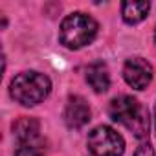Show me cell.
I'll return each instance as SVG.
<instances>
[{
    "label": "cell",
    "instance_id": "1",
    "mask_svg": "<svg viewBox=\"0 0 156 156\" xmlns=\"http://www.w3.org/2000/svg\"><path fill=\"white\" fill-rule=\"evenodd\" d=\"M108 114L114 121L127 127L136 138L145 140L149 136V112L147 108L130 96H121L110 101Z\"/></svg>",
    "mask_w": 156,
    "mask_h": 156
},
{
    "label": "cell",
    "instance_id": "2",
    "mask_svg": "<svg viewBox=\"0 0 156 156\" xmlns=\"http://www.w3.org/2000/svg\"><path fill=\"white\" fill-rule=\"evenodd\" d=\"M51 90V83L44 73L39 72H22L19 73L9 85V94L11 98L24 105V107H33L48 98Z\"/></svg>",
    "mask_w": 156,
    "mask_h": 156
},
{
    "label": "cell",
    "instance_id": "3",
    "mask_svg": "<svg viewBox=\"0 0 156 156\" xmlns=\"http://www.w3.org/2000/svg\"><path fill=\"white\" fill-rule=\"evenodd\" d=\"M98 35V22L87 13H72L61 22L59 41L70 50H79L90 44Z\"/></svg>",
    "mask_w": 156,
    "mask_h": 156
},
{
    "label": "cell",
    "instance_id": "4",
    "mask_svg": "<svg viewBox=\"0 0 156 156\" xmlns=\"http://www.w3.org/2000/svg\"><path fill=\"white\" fill-rule=\"evenodd\" d=\"M88 149L94 156H121L125 141L114 129L101 125L88 134Z\"/></svg>",
    "mask_w": 156,
    "mask_h": 156
},
{
    "label": "cell",
    "instance_id": "5",
    "mask_svg": "<svg viewBox=\"0 0 156 156\" xmlns=\"http://www.w3.org/2000/svg\"><path fill=\"white\" fill-rule=\"evenodd\" d=\"M123 79L129 87L136 90H145L152 81V66L141 57H132L123 66Z\"/></svg>",
    "mask_w": 156,
    "mask_h": 156
},
{
    "label": "cell",
    "instance_id": "6",
    "mask_svg": "<svg viewBox=\"0 0 156 156\" xmlns=\"http://www.w3.org/2000/svg\"><path fill=\"white\" fill-rule=\"evenodd\" d=\"M64 121L70 129H81L90 121V107L88 103L79 98L73 96L68 99L66 108H64Z\"/></svg>",
    "mask_w": 156,
    "mask_h": 156
},
{
    "label": "cell",
    "instance_id": "7",
    "mask_svg": "<svg viewBox=\"0 0 156 156\" xmlns=\"http://www.w3.org/2000/svg\"><path fill=\"white\" fill-rule=\"evenodd\" d=\"M87 81L92 87L94 92L98 94H105L110 87V75L108 70L103 62H92L87 68Z\"/></svg>",
    "mask_w": 156,
    "mask_h": 156
},
{
    "label": "cell",
    "instance_id": "8",
    "mask_svg": "<svg viewBox=\"0 0 156 156\" xmlns=\"http://www.w3.org/2000/svg\"><path fill=\"white\" fill-rule=\"evenodd\" d=\"M39 130L41 125L35 118H20L13 123V132L19 140V143H28V141H35L39 140Z\"/></svg>",
    "mask_w": 156,
    "mask_h": 156
},
{
    "label": "cell",
    "instance_id": "9",
    "mask_svg": "<svg viewBox=\"0 0 156 156\" xmlns=\"http://www.w3.org/2000/svg\"><path fill=\"white\" fill-rule=\"evenodd\" d=\"M151 9L149 2H123L121 4V15L127 24H138L141 22Z\"/></svg>",
    "mask_w": 156,
    "mask_h": 156
},
{
    "label": "cell",
    "instance_id": "10",
    "mask_svg": "<svg viewBox=\"0 0 156 156\" xmlns=\"http://www.w3.org/2000/svg\"><path fill=\"white\" fill-rule=\"evenodd\" d=\"M44 147L39 140L35 141H28V143H20L19 149L15 151V156H42Z\"/></svg>",
    "mask_w": 156,
    "mask_h": 156
},
{
    "label": "cell",
    "instance_id": "11",
    "mask_svg": "<svg viewBox=\"0 0 156 156\" xmlns=\"http://www.w3.org/2000/svg\"><path fill=\"white\" fill-rule=\"evenodd\" d=\"M134 156H154V149L151 147V143H149V141H143V143L136 149Z\"/></svg>",
    "mask_w": 156,
    "mask_h": 156
},
{
    "label": "cell",
    "instance_id": "12",
    "mask_svg": "<svg viewBox=\"0 0 156 156\" xmlns=\"http://www.w3.org/2000/svg\"><path fill=\"white\" fill-rule=\"evenodd\" d=\"M154 123H156V107H154Z\"/></svg>",
    "mask_w": 156,
    "mask_h": 156
},
{
    "label": "cell",
    "instance_id": "13",
    "mask_svg": "<svg viewBox=\"0 0 156 156\" xmlns=\"http://www.w3.org/2000/svg\"><path fill=\"white\" fill-rule=\"evenodd\" d=\"M154 42H156V31H154Z\"/></svg>",
    "mask_w": 156,
    "mask_h": 156
}]
</instances>
